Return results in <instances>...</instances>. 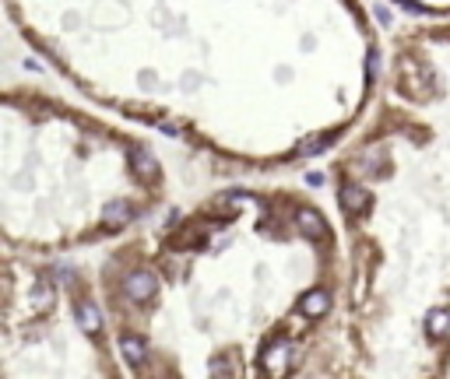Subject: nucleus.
<instances>
[{
	"mask_svg": "<svg viewBox=\"0 0 450 379\" xmlns=\"http://www.w3.org/2000/svg\"><path fill=\"white\" fill-rule=\"evenodd\" d=\"M211 376H215V379H236V369H232V362H229V359H225V362L218 359V362H211Z\"/></svg>",
	"mask_w": 450,
	"mask_h": 379,
	"instance_id": "13",
	"label": "nucleus"
},
{
	"mask_svg": "<svg viewBox=\"0 0 450 379\" xmlns=\"http://www.w3.org/2000/svg\"><path fill=\"white\" fill-rule=\"evenodd\" d=\"M134 172H137L144 183H155V179H158V162L141 148V151H134Z\"/></svg>",
	"mask_w": 450,
	"mask_h": 379,
	"instance_id": "9",
	"label": "nucleus"
},
{
	"mask_svg": "<svg viewBox=\"0 0 450 379\" xmlns=\"http://www.w3.org/2000/svg\"><path fill=\"white\" fill-rule=\"evenodd\" d=\"M331 141H335V134H324V137H317V141H306L299 151H303V155H320V151H324Z\"/></svg>",
	"mask_w": 450,
	"mask_h": 379,
	"instance_id": "12",
	"label": "nucleus"
},
{
	"mask_svg": "<svg viewBox=\"0 0 450 379\" xmlns=\"http://www.w3.org/2000/svg\"><path fill=\"white\" fill-rule=\"evenodd\" d=\"M120 355L127 359V362H144L148 359V341L144 338H137V334H123L120 338Z\"/></svg>",
	"mask_w": 450,
	"mask_h": 379,
	"instance_id": "7",
	"label": "nucleus"
},
{
	"mask_svg": "<svg viewBox=\"0 0 450 379\" xmlns=\"http://www.w3.org/2000/svg\"><path fill=\"white\" fill-rule=\"evenodd\" d=\"M28 299H32V306H35V309H46V306L56 299V292H53L46 281H39V285L32 288V295H28Z\"/></svg>",
	"mask_w": 450,
	"mask_h": 379,
	"instance_id": "11",
	"label": "nucleus"
},
{
	"mask_svg": "<svg viewBox=\"0 0 450 379\" xmlns=\"http://www.w3.org/2000/svg\"><path fill=\"white\" fill-rule=\"evenodd\" d=\"M261 362H264V373H268L271 379L289 376V369H292V345H289V341H275V345H268Z\"/></svg>",
	"mask_w": 450,
	"mask_h": 379,
	"instance_id": "1",
	"label": "nucleus"
},
{
	"mask_svg": "<svg viewBox=\"0 0 450 379\" xmlns=\"http://www.w3.org/2000/svg\"><path fill=\"white\" fill-rule=\"evenodd\" d=\"M377 18H380V21H384V25H387V21H391V11H387V7H384V4H377Z\"/></svg>",
	"mask_w": 450,
	"mask_h": 379,
	"instance_id": "14",
	"label": "nucleus"
},
{
	"mask_svg": "<svg viewBox=\"0 0 450 379\" xmlns=\"http://www.w3.org/2000/svg\"><path fill=\"white\" fill-rule=\"evenodd\" d=\"M377 70H380V56H377V53H370V74L377 77Z\"/></svg>",
	"mask_w": 450,
	"mask_h": 379,
	"instance_id": "15",
	"label": "nucleus"
},
{
	"mask_svg": "<svg viewBox=\"0 0 450 379\" xmlns=\"http://www.w3.org/2000/svg\"><path fill=\"white\" fill-rule=\"evenodd\" d=\"M327 309H331V292H327V288H313V292H306L303 302H299V313L310 316V320H320Z\"/></svg>",
	"mask_w": 450,
	"mask_h": 379,
	"instance_id": "3",
	"label": "nucleus"
},
{
	"mask_svg": "<svg viewBox=\"0 0 450 379\" xmlns=\"http://www.w3.org/2000/svg\"><path fill=\"white\" fill-rule=\"evenodd\" d=\"M366 204H370V193H366V186H359V183H345V186H342V207H345L349 214H359V211H366Z\"/></svg>",
	"mask_w": 450,
	"mask_h": 379,
	"instance_id": "5",
	"label": "nucleus"
},
{
	"mask_svg": "<svg viewBox=\"0 0 450 379\" xmlns=\"http://www.w3.org/2000/svg\"><path fill=\"white\" fill-rule=\"evenodd\" d=\"M74 316H77V327L85 330V334H99L102 330V313H99V306L95 302H88V299H81L77 302V309H74Z\"/></svg>",
	"mask_w": 450,
	"mask_h": 379,
	"instance_id": "4",
	"label": "nucleus"
},
{
	"mask_svg": "<svg viewBox=\"0 0 450 379\" xmlns=\"http://www.w3.org/2000/svg\"><path fill=\"white\" fill-rule=\"evenodd\" d=\"M426 334L433 341H444L450 334V309H430L426 313Z\"/></svg>",
	"mask_w": 450,
	"mask_h": 379,
	"instance_id": "8",
	"label": "nucleus"
},
{
	"mask_svg": "<svg viewBox=\"0 0 450 379\" xmlns=\"http://www.w3.org/2000/svg\"><path fill=\"white\" fill-rule=\"evenodd\" d=\"M123 292H127V299H130V302H148V299H155L158 281H155V274H151V271H134V274H127Z\"/></svg>",
	"mask_w": 450,
	"mask_h": 379,
	"instance_id": "2",
	"label": "nucleus"
},
{
	"mask_svg": "<svg viewBox=\"0 0 450 379\" xmlns=\"http://www.w3.org/2000/svg\"><path fill=\"white\" fill-rule=\"evenodd\" d=\"M296 225H299V232L310 236V239H327V225H324V218H320L317 211H310V207H303V211L296 214Z\"/></svg>",
	"mask_w": 450,
	"mask_h": 379,
	"instance_id": "6",
	"label": "nucleus"
},
{
	"mask_svg": "<svg viewBox=\"0 0 450 379\" xmlns=\"http://www.w3.org/2000/svg\"><path fill=\"white\" fill-rule=\"evenodd\" d=\"M306 183H310V186H320V183H324V176H320V172H310V176H306Z\"/></svg>",
	"mask_w": 450,
	"mask_h": 379,
	"instance_id": "16",
	"label": "nucleus"
},
{
	"mask_svg": "<svg viewBox=\"0 0 450 379\" xmlns=\"http://www.w3.org/2000/svg\"><path fill=\"white\" fill-rule=\"evenodd\" d=\"M106 221L109 225H130L134 221V204H127V200H113V204H106Z\"/></svg>",
	"mask_w": 450,
	"mask_h": 379,
	"instance_id": "10",
	"label": "nucleus"
}]
</instances>
